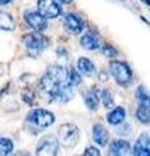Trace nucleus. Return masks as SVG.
Instances as JSON below:
<instances>
[{"instance_id": "1", "label": "nucleus", "mask_w": 150, "mask_h": 156, "mask_svg": "<svg viewBox=\"0 0 150 156\" xmlns=\"http://www.w3.org/2000/svg\"><path fill=\"white\" fill-rule=\"evenodd\" d=\"M68 69L61 65H52L39 81V91L47 100L67 103L75 96V86L69 83Z\"/></svg>"}, {"instance_id": "2", "label": "nucleus", "mask_w": 150, "mask_h": 156, "mask_svg": "<svg viewBox=\"0 0 150 156\" xmlns=\"http://www.w3.org/2000/svg\"><path fill=\"white\" fill-rule=\"evenodd\" d=\"M22 42L26 47V51L30 56H37L41 52H43L50 46V41L45 35H42L41 31H34L30 34H26L22 38Z\"/></svg>"}, {"instance_id": "3", "label": "nucleus", "mask_w": 150, "mask_h": 156, "mask_svg": "<svg viewBox=\"0 0 150 156\" xmlns=\"http://www.w3.org/2000/svg\"><path fill=\"white\" fill-rule=\"evenodd\" d=\"M80 130L73 124H64L57 130V140L65 148H72L79 143Z\"/></svg>"}, {"instance_id": "4", "label": "nucleus", "mask_w": 150, "mask_h": 156, "mask_svg": "<svg viewBox=\"0 0 150 156\" xmlns=\"http://www.w3.org/2000/svg\"><path fill=\"white\" fill-rule=\"evenodd\" d=\"M110 72L115 78V81L122 86H127L132 81V70L123 61H111Z\"/></svg>"}, {"instance_id": "5", "label": "nucleus", "mask_w": 150, "mask_h": 156, "mask_svg": "<svg viewBox=\"0 0 150 156\" xmlns=\"http://www.w3.org/2000/svg\"><path fill=\"white\" fill-rule=\"evenodd\" d=\"M27 121L30 122L33 126H35L38 129H46L48 126H51L55 122V116L51 113L50 111L38 108L30 112V115L27 116Z\"/></svg>"}, {"instance_id": "6", "label": "nucleus", "mask_w": 150, "mask_h": 156, "mask_svg": "<svg viewBox=\"0 0 150 156\" xmlns=\"http://www.w3.org/2000/svg\"><path fill=\"white\" fill-rule=\"evenodd\" d=\"M59 150V140L54 135H46L39 140L37 146V155L39 156H54Z\"/></svg>"}, {"instance_id": "7", "label": "nucleus", "mask_w": 150, "mask_h": 156, "mask_svg": "<svg viewBox=\"0 0 150 156\" xmlns=\"http://www.w3.org/2000/svg\"><path fill=\"white\" fill-rule=\"evenodd\" d=\"M38 12L45 18H56L61 14L59 0H38Z\"/></svg>"}, {"instance_id": "8", "label": "nucleus", "mask_w": 150, "mask_h": 156, "mask_svg": "<svg viewBox=\"0 0 150 156\" xmlns=\"http://www.w3.org/2000/svg\"><path fill=\"white\" fill-rule=\"evenodd\" d=\"M85 27V21L80 14H76V13H69L67 14L65 18H64V29L69 34H80Z\"/></svg>"}, {"instance_id": "9", "label": "nucleus", "mask_w": 150, "mask_h": 156, "mask_svg": "<svg viewBox=\"0 0 150 156\" xmlns=\"http://www.w3.org/2000/svg\"><path fill=\"white\" fill-rule=\"evenodd\" d=\"M25 21L34 31H43L47 29V21L39 12H26Z\"/></svg>"}, {"instance_id": "10", "label": "nucleus", "mask_w": 150, "mask_h": 156, "mask_svg": "<svg viewBox=\"0 0 150 156\" xmlns=\"http://www.w3.org/2000/svg\"><path fill=\"white\" fill-rule=\"evenodd\" d=\"M81 46L84 47L85 50H90V51H94V50L101 48L99 34L97 31H94V30H90L88 33H85L84 37L81 38Z\"/></svg>"}, {"instance_id": "11", "label": "nucleus", "mask_w": 150, "mask_h": 156, "mask_svg": "<svg viewBox=\"0 0 150 156\" xmlns=\"http://www.w3.org/2000/svg\"><path fill=\"white\" fill-rule=\"evenodd\" d=\"M132 154L137 156H150V133H144L137 139Z\"/></svg>"}, {"instance_id": "12", "label": "nucleus", "mask_w": 150, "mask_h": 156, "mask_svg": "<svg viewBox=\"0 0 150 156\" xmlns=\"http://www.w3.org/2000/svg\"><path fill=\"white\" fill-rule=\"evenodd\" d=\"M129 151H130V144L128 140H124V139L114 140L110 146V155H114V156L128 155Z\"/></svg>"}, {"instance_id": "13", "label": "nucleus", "mask_w": 150, "mask_h": 156, "mask_svg": "<svg viewBox=\"0 0 150 156\" xmlns=\"http://www.w3.org/2000/svg\"><path fill=\"white\" fill-rule=\"evenodd\" d=\"M108 131L106 128L101 124H97L93 126V139L97 144H99L101 147H104L108 143Z\"/></svg>"}, {"instance_id": "14", "label": "nucleus", "mask_w": 150, "mask_h": 156, "mask_svg": "<svg viewBox=\"0 0 150 156\" xmlns=\"http://www.w3.org/2000/svg\"><path fill=\"white\" fill-rule=\"evenodd\" d=\"M77 70L86 77H93L95 74V65L86 57H80L77 60Z\"/></svg>"}, {"instance_id": "15", "label": "nucleus", "mask_w": 150, "mask_h": 156, "mask_svg": "<svg viewBox=\"0 0 150 156\" xmlns=\"http://www.w3.org/2000/svg\"><path fill=\"white\" fill-rule=\"evenodd\" d=\"M125 120V109L123 107H116L107 115V121L111 125H119L123 124Z\"/></svg>"}, {"instance_id": "16", "label": "nucleus", "mask_w": 150, "mask_h": 156, "mask_svg": "<svg viewBox=\"0 0 150 156\" xmlns=\"http://www.w3.org/2000/svg\"><path fill=\"white\" fill-rule=\"evenodd\" d=\"M84 100H85V104L86 107L90 109V111H97L98 109V105H99V96H98V91L97 90H89L85 92V96H84Z\"/></svg>"}, {"instance_id": "17", "label": "nucleus", "mask_w": 150, "mask_h": 156, "mask_svg": "<svg viewBox=\"0 0 150 156\" xmlns=\"http://www.w3.org/2000/svg\"><path fill=\"white\" fill-rule=\"evenodd\" d=\"M14 29H16V22H14L13 17L7 12L0 11V30L13 31Z\"/></svg>"}, {"instance_id": "18", "label": "nucleus", "mask_w": 150, "mask_h": 156, "mask_svg": "<svg viewBox=\"0 0 150 156\" xmlns=\"http://www.w3.org/2000/svg\"><path fill=\"white\" fill-rule=\"evenodd\" d=\"M136 96L138 99V103L141 107H146V108H150V95L149 92L145 90L144 86H140L138 90L136 92Z\"/></svg>"}, {"instance_id": "19", "label": "nucleus", "mask_w": 150, "mask_h": 156, "mask_svg": "<svg viewBox=\"0 0 150 156\" xmlns=\"http://www.w3.org/2000/svg\"><path fill=\"white\" fill-rule=\"evenodd\" d=\"M13 151V142L9 138H2L0 136V156L11 155Z\"/></svg>"}, {"instance_id": "20", "label": "nucleus", "mask_w": 150, "mask_h": 156, "mask_svg": "<svg viewBox=\"0 0 150 156\" xmlns=\"http://www.w3.org/2000/svg\"><path fill=\"white\" fill-rule=\"evenodd\" d=\"M136 116L140 122L142 124H150V108H146V107H138V109L136 112Z\"/></svg>"}, {"instance_id": "21", "label": "nucleus", "mask_w": 150, "mask_h": 156, "mask_svg": "<svg viewBox=\"0 0 150 156\" xmlns=\"http://www.w3.org/2000/svg\"><path fill=\"white\" fill-rule=\"evenodd\" d=\"M101 100H102V103H103L106 109H111L114 107L112 96H111V94L107 90H103L102 92H101Z\"/></svg>"}, {"instance_id": "22", "label": "nucleus", "mask_w": 150, "mask_h": 156, "mask_svg": "<svg viewBox=\"0 0 150 156\" xmlns=\"http://www.w3.org/2000/svg\"><path fill=\"white\" fill-rule=\"evenodd\" d=\"M67 78H68L69 83L73 85V86H77V85L81 83V76H80L79 70H76V69H69L68 70V77Z\"/></svg>"}, {"instance_id": "23", "label": "nucleus", "mask_w": 150, "mask_h": 156, "mask_svg": "<svg viewBox=\"0 0 150 156\" xmlns=\"http://www.w3.org/2000/svg\"><path fill=\"white\" fill-rule=\"evenodd\" d=\"M102 53L104 56H107V57H115L116 55H118V51H116L112 46L106 44V46L102 47Z\"/></svg>"}, {"instance_id": "24", "label": "nucleus", "mask_w": 150, "mask_h": 156, "mask_svg": "<svg viewBox=\"0 0 150 156\" xmlns=\"http://www.w3.org/2000/svg\"><path fill=\"white\" fill-rule=\"evenodd\" d=\"M22 100L27 104H33L34 103V94L30 91V90H26L22 92Z\"/></svg>"}, {"instance_id": "25", "label": "nucleus", "mask_w": 150, "mask_h": 156, "mask_svg": "<svg viewBox=\"0 0 150 156\" xmlns=\"http://www.w3.org/2000/svg\"><path fill=\"white\" fill-rule=\"evenodd\" d=\"M85 156H99L101 152L98 151V148H95V147H88L85 150V152H84Z\"/></svg>"}, {"instance_id": "26", "label": "nucleus", "mask_w": 150, "mask_h": 156, "mask_svg": "<svg viewBox=\"0 0 150 156\" xmlns=\"http://www.w3.org/2000/svg\"><path fill=\"white\" fill-rule=\"evenodd\" d=\"M12 0H0V5H5V4H9Z\"/></svg>"}, {"instance_id": "27", "label": "nucleus", "mask_w": 150, "mask_h": 156, "mask_svg": "<svg viewBox=\"0 0 150 156\" xmlns=\"http://www.w3.org/2000/svg\"><path fill=\"white\" fill-rule=\"evenodd\" d=\"M59 2H61V3H67V4H68V3H72V0H59Z\"/></svg>"}, {"instance_id": "28", "label": "nucleus", "mask_w": 150, "mask_h": 156, "mask_svg": "<svg viewBox=\"0 0 150 156\" xmlns=\"http://www.w3.org/2000/svg\"><path fill=\"white\" fill-rule=\"evenodd\" d=\"M145 2H146V4H148L149 7H150V0H145Z\"/></svg>"}]
</instances>
